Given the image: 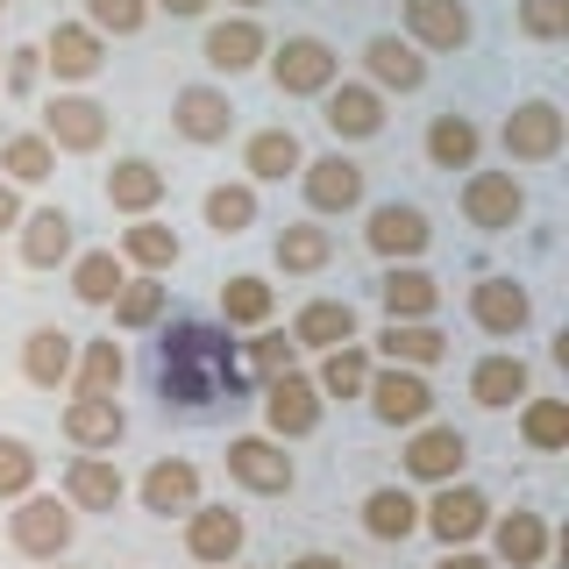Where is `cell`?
Wrapping results in <instances>:
<instances>
[{"label": "cell", "instance_id": "cell-1", "mask_svg": "<svg viewBox=\"0 0 569 569\" xmlns=\"http://www.w3.org/2000/svg\"><path fill=\"white\" fill-rule=\"evenodd\" d=\"M242 342L221 320H171L157 335V399L178 413H207L221 399H242Z\"/></svg>", "mask_w": 569, "mask_h": 569}, {"label": "cell", "instance_id": "cell-2", "mask_svg": "<svg viewBox=\"0 0 569 569\" xmlns=\"http://www.w3.org/2000/svg\"><path fill=\"white\" fill-rule=\"evenodd\" d=\"M271 58V86L284 100H320L335 79H342V58H335L320 36H284L278 50H263Z\"/></svg>", "mask_w": 569, "mask_h": 569}, {"label": "cell", "instance_id": "cell-3", "mask_svg": "<svg viewBox=\"0 0 569 569\" xmlns=\"http://www.w3.org/2000/svg\"><path fill=\"white\" fill-rule=\"evenodd\" d=\"M8 533H14V548H22V556H36V562H58L64 548H71V533H79V512H71L64 498L29 491V498H14Z\"/></svg>", "mask_w": 569, "mask_h": 569}, {"label": "cell", "instance_id": "cell-4", "mask_svg": "<svg viewBox=\"0 0 569 569\" xmlns=\"http://www.w3.org/2000/svg\"><path fill=\"white\" fill-rule=\"evenodd\" d=\"M512 164H548V157H562V107L556 100H520L506 114V129H498Z\"/></svg>", "mask_w": 569, "mask_h": 569}, {"label": "cell", "instance_id": "cell-5", "mask_svg": "<svg viewBox=\"0 0 569 569\" xmlns=\"http://www.w3.org/2000/svg\"><path fill=\"white\" fill-rule=\"evenodd\" d=\"M363 399H370V413H378L385 427H420L427 413H435V385H427L420 370H399V363L370 370Z\"/></svg>", "mask_w": 569, "mask_h": 569}, {"label": "cell", "instance_id": "cell-6", "mask_svg": "<svg viewBox=\"0 0 569 569\" xmlns=\"http://www.w3.org/2000/svg\"><path fill=\"white\" fill-rule=\"evenodd\" d=\"M462 213H470V228H485V236H506V228L527 213L520 178L512 171H470L462 178Z\"/></svg>", "mask_w": 569, "mask_h": 569}, {"label": "cell", "instance_id": "cell-7", "mask_svg": "<svg viewBox=\"0 0 569 569\" xmlns=\"http://www.w3.org/2000/svg\"><path fill=\"white\" fill-rule=\"evenodd\" d=\"M43 142L50 150H71V157H93L107 142V107L86 100V93H58L43 107Z\"/></svg>", "mask_w": 569, "mask_h": 569}, {"label": "cell", "instance_id": "cell-8", "mask_svg": "<svg viewBox=\"0 0 569 569\" xmlns=\"http://www.w3.org/2000/svg\"><path fill=\"white\" fill-rule=\"evenodd\" d=\"M263 427H271V441L313 435V427H320V391H313V378H299V370L263 378Z\"/></svg>", "mask_w": 569, "mask_h": 569}, {"label": "cell", "instance_id": "cell-9", "mask_svg": "<svg viewBox=\"0 0 569 569\" xmlns=\"http://www.w3.org/2000/svg\"><path fill=\"white\" fill-rule=\"evenodd\" d=\"M420 527L435 533V541L462 548L491 527V506H485V491H470V485H435V506H420Z\"/></svg>", "mask_w": 569, "mask_h": 569}, {"label": "cell", "instance_id": "cell-10", "mask_svg": "<svg viewBox=\"0 0 569 569\" xmlns=\"http://www.w3.org/2000/svg\"><path fill=\"white\" fill-rule=\"evenodd\" d=\"M228 477H236L242 491L278 498V491H292V456H284V441H271V435H242V441H228Z\"/></svg>", "mask_w": 569, "mask_h": 569}, {"label": "cell", "instance_id": "cell-11", "mask_svg": "<svg viewBox=\"0 0 569 569\" xmlns=\"http://www.w3.org/2000/svg\"><path fill=\"white\" fill-rule=\"evenodd\" d=\"M462 462H470V441H462L456 427L420 420L413 441H406V477H413V485H456Z\"/></svg>", "mask_w": 569, "mask_h": 569}, {"label": "cell", "instance_id": "cell-12", "mask_svg": "<svg viewBox=\"0 0 569 569\" xmlns=\"http://www.w3.org/2000/svg\"><path fill=\"white\" fill-rule=\"evenodd\" d=\"M320 121L342 142H363V136L385 129V93L378 86H356V79H335L328 93H320Z\"/></svg>", "mask_w": 569, "mask_h": 569}, {"label": "cell", "instance_id": "cell-13", "mask_svg": "<svg viewBox=\"0 0 569 569\" xmlns=\"http://www.w3.org/2000/svg\"><path fill=\"white\" fill-rule=\"evenodd\" d=\"M470 320H477L485 335H498V342H512V335L533 320L527 284H512V278H477V284H470Z\"/></svg>", "mask_w": 569, "mask_h": 569}, {"label": "cell", "instance_id": "cell-14", "mask_svg": "<svg viewBox=\"0 0 569 569\" xmlns=\"http://www.w3.org/2000/svg\"><path fill=\"white\" fill-rule=\"evenodd\" d=\"M242 512L236 506H192L186 512V548H192V562H207V569H221V562H236L242 556Z\"/></svg>", "mask_w": 569, "mask_h": 569}, {"label": "cell", "instance_id": "cell-15", "mask_svg": "<svg viewBox=\"0 0 569 569\" xmlns=\"http://www.w3.org/2000/svg\"><path fill=\"white\" fill-rule=\"evenodd\" d=\"M363 71H370L363 86H378V93H420V86H427V58L406 43V36H370V43H363Z\"/></svg>", "mask_w": 569, "mask_h": 569}, {"label": "cell", "instance_id": "cell-16", "mask_svg": "<svg viewBox=\"0 0 569 569\" xmlns=\"http://www.w3.org/2000/svg\"><path fill=\"white\" fill-rule=\"evenodd\" d=\"M171 129L207 150V142H228V129H236V107H228L221 86H186V93L171 100Z\"/></svg>", "mask_w": 569, "mask_h": 569}, {"label": "cell", "instance_id": "cell-17", "mask_svg": "<svg viewBox=\"0 0 569 569\" xmlns=\"http://www.w3.org/2000/svg\"><path fill=\"white\" fill-rule=\"evenodd\" d=\"M299 178H307V207H313V213H349V207H363V164H349L342 150L299 164Z\"/></svg>", "mask_w": 569, "mask_h": 569}, {"label": "cell", "instance_id": "cell-18", "mask_svg": "<svg viewBox=\"0 0 569 569\" xmlns=\"http://www.w3.org/2000/svg\"><path fill=\"white\" fill-rule=\"evenodd\" d=\"M406 43L413 50H462L470 43V8L462 0H406Z\"/></svg>", "mask_w": 569, "mask_h": 569}, {"label": "cell", "instance_id": "cell-19", "mask_svg": "<svg viewBox=\"0 0 569 569\" xmlns=\"http://www.w3.org/2000/svg\"><path fill=\"white\" fill-rule=\"evenodd\" d=\"M363 236H370V249H378L385 263H413L420 249L435 242V228H427V213H420V207H399V200H391V207L370 213Z\"/></svg>", "mask_w": 569, "mask_h": 569}, {"label": "cell", "instance_id": "cell-20", "mask_svg": "<svg viewBox=\"0 0 569 569\" xmlns=\"http://www.w3.org/2000/svg\"><path fill=\"white\" fill-rule=\"evenodd\" d=\"M43 64L58 71L64 86H79V79H93V71L107 64V36H93L86 22H58L50 43H43Z\"/></svg>", "mask_w": 569, "mask_h": 569}, {"label": "cell", "instance_id": "cell-21", "mask_svg": "<svg viewBox=\"0 0 569 569\" xmlns=\"http://www.w3.org/2000/svg\"><path fill=\"white\" fill-rule=\"evenodd\" d=\"M171 178L150 164V157H121L114 171H107V207L129 213V221H142V213H157V200H164Z\"/></svg>", "mask_w": 569, "mask_h": 569}, {"label": "cell", "instance_id": "cell-22", "mask_svg": "<svg viewBox=\"0 0 569 569\" xmlns=\"http://www.w3.org/2000/svg\"><path fill=\"white\" fill-rule=\"evenodd\" d=\"M71 213L64 207H36L22 213V263L29 271H58V263H71Z\"/></svg>", "mask_w": 569, "mask_h": 569}, {"label": "cell", "instance_id": "cell-23", "mask_svg": "<svg viewBox=\"0 0 569 569\" xmlns=\"http://www.w3.org/2000/svg\"><path fill=\"white\" fill-rule=\"evenodd\" d=\"M64 435H71V449L100 456V449H114V441L129 435V413H121V399H71L64 406Z\"/></svg>", "mask_w": 569, "mask_h": 569}, {"label": "cell", "instance_id": "cell-24", "mask_svg": "<svg viewBox=\"0 0 569 569\" xmlns=\"http://www.w3.org/2000/svg\"><path fill=\"white\" fill-rule=\"evenodd\" d=\"M263 50H271V36L257 29V14H236V22H213L207 29V64L213 71H249V64H263Z\"/></svg>", "mask_w": 569, "mask_h": 569}, {"label": "cell", "instance_id": "cell-25", "mask_svg": "<svg viewBox=\"0 0 569 569\" xmlns=\"http://www.w3.org/2000/svg\"><path fill=\"white\" fill-rule=\"evenodd\" d=\"M121 491H129V485H121V470H114L107 456H79V462L64 470V506H71V512H114Z\"/></svg>", "mask_w": 569, "mask_h": 569}, {"label": "cell", "instance_id": "cell-26", "mask_svg": "<svg viewBox=\"0 0 569 569\" xmlns=\"http://www.w3.org/2000/svg\"><path fill=\"white\" fill-rule=\"evenodd\" d=\"M71 363H79V342H71L64 328H36L29 342H22V378H29L36 391L71 385Z\"/></svg>", "mask_w": 569, "mask_h": 569}, {"label": "cell", "instance_id": "cell-27", "mask_svg": "<svg viewBox=\"0 0 569 569\" xmlns=\"http://www.w3.org/2000/svg\"><path fill=\"white\" fill-rule=\"evenodd\" d=\"M378 349H385V363H399V370H435L441 356H449V335H441L435 320H391L378 335Z\"/></svg>", "mask_w": 569, "mask_h": 569}, {"label": "cell", "instance_id": "cell-28", "mask_svg": "<svg viewBox=\"0 0 569 569\" xmlns=\"http://www.w3.org/2000/svg\"><path fill=\"white\" fill-rule=\"evenodd\" d=\"M142 506L150 512H192L200 506V470H192V462H178V456H164V462H150V470H142Z\"/></svg>", "mask_w": 569, "mask_h": 569}, {"label": "cell", "instance_id": "cell-29", "mask_svg": "<svg viewBox=\"0 0 569 569\" xmlns=\"http://www.w3.org/2000/svg\"><path fill=\"white\" fill-rule=\"evenodd\" d=\"M292 342L299 349H342V342H356V307L349 299H313V307H299V320H292Z\"/></svg>", "mask_w": 569, "mask_h": 569}, {"label": "cell", "instance_id": "cell-30", "mask_svg": "<svg viewBox=\"0 0 569 569\" xmlns=\"http://www.w3.org/2000/svg\"><path fill=\"white\" fill-rule=\"evenodd\" d=\"M378 299H385V313L391 320H427L441 307V284L420 271V263H391L385 271V284H378Z\"/></svg>", "mask_w": 569, "mask_h": 569}, {"label": "cell", "instance_id": "cell-31", "mask_svg": "<svg viewBox=\"0 0 569 569\" xmlns=\"http://www.w3.org/2000/svg\"><path fill=\"white\" fill-rule=\"evenodd\" d=\"M121 378H129V356H121L114 335H107V342H86L79 363H71V391H79V399H114Z\"/></svg>", "mask_w": 569, "mask_h": 569}, {"label": "cell", "instance_id": "cell-32", "mask_svg": "<svg viewBox=\"0 0 569 569\" xmlns=\"http://www.w3.org/2000/svg\"><path fill=\"white\" fill-rule=\"evenodd\" d=\"M129 284L114 249H86V257H71V299L79 307H114V292Z\"/></svg>", "mask_w": 569, "mask_h": 569}, {"label": "cell", "instance_id": "cell-33", "mask_svg": "<svg viewBox=\"0 0 569 569\" xmlns=\"http://www.w3.org/2000/svg\"><path fill=\"white\" fill-rule=\"evenodd\" d=\"M491 548H498V562H506V569H533V562L548 556L541 512H506V520H491Z\"/></svg>", "mask_w": 569, "mask_h": 569}, {"label": "cell", "instance_id": "cell-34", "mask_svg": "<svg viewBox=\"0 0 569 569\" xmlns=\"http://www.w3.org/2000/svg\"><path fill=\"white\" fill-rule=\"evenodd\" d=\"M271 257H278V271L307 278V271H328L335 242H328V228H313V221H284L278 242H271Z\"/></svg>", "mask_w": 569, "mask_h": 569}, {"label": "cell", "instance_id": "cell-35", "mask_svg": "<svg viewBox=\"0 0 569 569\" xmlns=\"http://www.w3.org/2000/svg\"><path fill=\"white\" fill-rule=\"evenodd\" d=\"M470 399L491 406V413H506L512 399H527V363L520 356H485V363L470 370Z\"/></svg>", "mask_w": 569, "mask_h": 569}, {"label": "cell", "instance_id": "cell-36", "mask_svg": "<svg viewBox=\"0 0 569 569\" xmlns=\"http://www.w3.org/2000/svg\"><path fill=\"white\" fill-rule=\"evenodd\" d=\"M477 150H485V136H477L470 114H435V129H427V157H435L441 171H470Z\"/></svg>", "mask_w": 569, "mask_h": 569}, {"label": "cell", "instance_id": "cell-37", "mask_svg": "<svg viewBox=\"0 0 569 569\" xmlns=\"http://www.w3.org/2000/svg\"><path fill=\"white\" fill-rule=\"evenodd\" d=\"M363 527H370V541H406V533H420L413 491H399V485L370 491V498H363Z\"/></svg>", "mask_w": 569, "mask_h": 569}, {"label": "cell", "instance_id": "cell-38", "mask_svg": "<svg viewBox=\"0 0 569 569\" xmlns=\"http://www.w3.org/2000/svg\"><path fill=\"white\" fill-rule=\"evenodd\" d=\"M121 257L136 263V271H171L178 263V228H164V221H150V213H142L136 228H121Z\"/></svg>", "mask_w": 569, "mask_h": 569}, {"label": "cell", "instance_id": "cell-39", "mask_svg": "<svg viewBox=\"0 0 569 569\" xmlns=\"http://www.w3.org/2000/svg\"><path fill=\"white\" fill-rule=\"evenodd\" d=\"M363 385H370V356H363V342H342V349L320 356V378H313L320 399H363Z\"/></svg>", "mask_w": 569, "mask_h": 569}, {"label": "cell", "instance_id": "cell-40", "mask_svg": "<svg viewBox=\"0 0 569 569\" xmlns=\"http://www.w3.org/2000/svg\"><path fill=\"white\" fill-rule=\"evenodd\" d=\"M242 164H249V178H292L299 164H307V150H299L292 129H257L249 150H242Z\"/></svg>", "mask_w": 569, "mask_h": 569}, {"label": "cell", "instance_id": "cell-41", "mask_svg": "<svg viewBox=\"0 0 569 569\" xmlns=\"http://www.w3.org/2000/svg\"><path fill=\"white\" fill-rule=\"evenodd\" d=\"M271 307H278V292L263 278H249V271L221 284V328H263Z\"/></svg>", "mask_w": 569, "mask_h": 569}, {"label": "cell", "instance_id": "cell-42", "mask_svg": "<svg viewBox=\"0 0 569 569\" xmlns=\"http://www.w3.org/2000/svg\"><path fill=\"white\" fill-rule=\"evenodd\" d=\"M0 171H8V186H43L58 171V150L43 136H8L0 142Z\"/></svg>", "mask_w": 569, "mask_h": 569}, {"label": "cell", "instance_id": "cell-43", "mask_svg": "<svg viewBox=\"0 0 569 569\" xmlns=\"http://www.w3.org/2000/svg\"><path fill=\"white\" fill-rule=\"evenodd\" d=\"M207 228H213V236H242V228H257V186H213L207 192Z\"/></svg>", "mask_w": 569, "mask_h": 569}, {"label": "cell", "instance_id": "cell-44", "mask_svg": "<svg viewBox=\"0 0 569 569\" xmlns=\"http://www.w3.org/2000/svg\"><path fill=\"white\" fill-rule=\"evenodd\" d=\"M157 320H164V284L142 271L114 292V328H157Z\"/></svg>", "mask_w": 569, "mask_h": 569}, {"label": "cell", "instance_id": "cell-45", "mask_svg": "<svg viewBox=\"0 0 569 569\" xmlns=\"http://www.w3.org/2000/svg\"><path fill=\"white\" fill-rule=\"evenodd\" d=\"M242 370L249 378H284V370H299V342L278 328H263L257 342H242Z\"/></svg>", "mask_w": 569, "mask_h": 569}, {"label": "cell", "instance_id": "cell-46", "mask_svg": "<svg viewBox=\"0 0 569 569\" xmlns=\"http://www.w3.org/2000/svg\"><path fill=\"white\" fill-rule=\"evenodd\" d=\"M520 435L533 441V449H569V406L562 399H527V413H520Z\"/></svg>", "mask_w": 569, "mask_h": 569}, {"label": "cell", "instance_id": "cell-47", "mask_svg": "<svg viewBox=\"0 0 569 569\" xmlns=\"http://www.w3.org/2000/svg\"><path fill=\"white\" fill-rule=\"evenodd\" d=\"M150 22V0H86V29L93 36H136Z\"/></svg>", "mask_w": 569, "mask_h": 569}, {"label": "cell", "instance_id": "cell-48", "mask_svg": "<svg viewBox=\"0 0 569 569\" xmlns=\"http://www.w3.org/2000/svg\"><path fill=\"white\" fill-rule=\"evenodd\" d=\"M29 491H36V449L0 435V498H29Z\"/></svg>", "mask_w": 569, "mask_h": 569}, {"label": "cell", "instance_id": "cell-49", "mask_svg": "<svg viewBox=\"0 0 569 569\" xmlns=\"http://www.w3.org/2000/svg\"><path fill=\"white\" fill-rule=\"evenodd\" d=\"M520 29H527V36H541V43L569 36V0H520Z\"/></svg>", "mask_w": 569, "mask_h": 569}, {"label": "cell", "instance_id": "cell-50", "mask_svg": "<svg viewBox=\"0 0 569 569\" xmlns=\"http://www.w3.org/2000/svg\"><path fill=\"white\" fill-rule=\"evenodd\" d=\"M36 71H43V50H8V86H14V93H29Z\"/></svg>", "mask_w": 569, "mask_h": 569}, {"label": "cell", "instance_id": "cell-51", "mask_svg": "<svg viewBox=\"0 0 569 569\" xmlns=\"http://www.w3.org/2000/svg\"><path fill=\"white\" fill-rule=\"evenodd\" d=\"M0 228H22V186L0 178Z\"/></svg>", "mask_w": 569, "mask_h": 569}, {"label": "cell", "instance_id": "cell-52", "mask_svg": "<svg viewBox=\"0 0 569 569\" xmlns=\"http://www.w3.org/2000/svg\"><path fill=\"white\" fill-rule=\"evenodd\" d=\"M435 569H491V562H485V556H462V548H449V556H441Z\"/></svg>", "mask_w": 569, "mask_h": 569}, {"label": "cell", "instance_id": "cell-53", "mask_svg": "<svg viewBox=\"0 0 569 569\" xmlns=\"http://www.w3.org/2000/svg\"><path fill=\"white\" fill-rule=\"evenodd\" d=\"M150 8H164V14H207V0H150Z\"/></svg>", "mask_w": 569, "mask_h": 569}, {"label": "cell", "instance_id": "cell-54", "mask_svg": "<svg viewBox=\"0 0 569 569\" xmlns=\"http://www.w3.org/2000/svg\"><path fill=\"white\" fill-rule=\"evenodd\" d=\"M292 569H349V562H342V556H299Z\"/></svg>", "mask_w": 569, "mask_h": 569}, {"label": "cell", "instance_id": "cell-55", "mask_svg": "<svg viewBox=\"0 0 569 569\" xmlns=\"http://www.w3.org/2000/svg\"><path fill=\"white\" fill-rule=\"evenodd\" d=\"M236 8H242V14H249V8H263V0H236Z\"/></svg>", "mask_w": 569, "mask_h": 569}, {"label": "cell", "instance_id": "cell-56", "mask_svg": "<svg viewBox=\"0 0 569 569\" xmlns=\"http://www.w3.org/2000/svg\"><path fill=\"white\" fill-rule=\"evenodd\" d=\"M0 14H8V0H0Z\"/></svg>", "mask_w": 569, "mask_h": 569}, {"label": "cell", "instance_id": "cell-57", "mask_svg": "<svg viewBox=\"0 0 569 569\" xmlns=\"http://www.w3.org/2000/svg\"><path fill=\"white\" fill-rule=\"evenodd\" d=\"M0 64H8V50H0Z\"/></svg>", "mask_w": 569, "mask_h": 569}]
</instances>
